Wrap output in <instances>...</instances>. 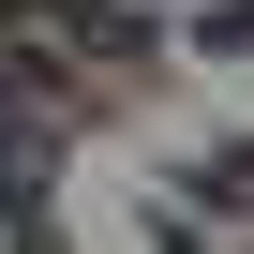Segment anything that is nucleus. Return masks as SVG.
Wrapping results in <instances>:
<instances>
[{
  "instance_id": "obj_1",
  "label": "nucleus",
  "mask_w": 254,
  "mask_h": 254,
  "mask_svg": "<svg viewBox=\"0 0 254 254\" xmlns=\"http://www.w3.org/2000/svg\"><path fill=\"white\" fill-rule=\"evenodd\" d=\"M15 30H45V45H75V60H135V0H0Z\"/></svg>"
}]
</instances>
